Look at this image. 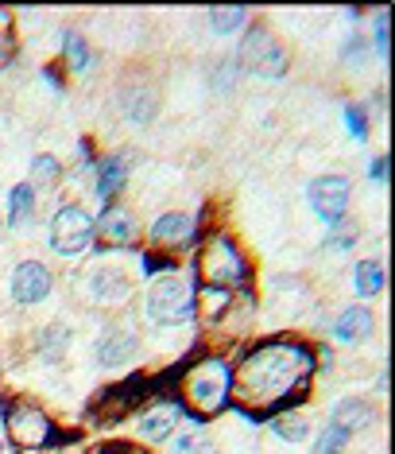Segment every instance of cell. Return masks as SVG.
Wrapping results in <instances>:
<instances>
[{
    "mask_svg": "<svg viewBox=\"0 0 395 454\" xmlns=\"http://www.w3.org/2000/svg\"><path fill=\"white\" fill-rule=\"evenodd\" d=\"M310 373H314V354L303 342H264L233 373L236 404L256 416L275 404H290L298 392H306Z\"/></svg>",
    "mask_w": 395,
    "mask_h": 454,
    "instance_id": "obj_1",
    "label": "cell"
},
{
    "mask_svg": "<svg viewBox=\"0 0 395 454\" xmlns=\"http://www.w3.org/2000/svg\"><path fill=\"white\" fill-rule=\"evenodd\" d=\"M228 392H233V369L221 357L194 361L182 377V396L194 416H217L228 404Z\"/></svg>",
    "mask_w": 395,
    "mask_h": 454,
    "instance_id": "obj_2",
    "label": "cell"
},
{
    "mask_svg": "<svg viewBox=\"0 0 395 454\" xmlns=\"http://www.w3.org/2000/svg\"><path fill=\"white\" fill-rule=\"evenodd\" d=\"M143 318L155 326H182L194 318V284L179 272L159 276L143 295Z\"/></svg>",
    "mask_w": 395,
    "mask_h": 454,
    "instance_id": "obj_3",
    "label": "cell"
},
{
    "mask_svg": "<svg viewBox=\"0 0 395 454\" xmlns=\"http://www.w3.org/2000/svg\"><path fill=\"white\" fill-rule=\"evenodd\" d=\"M198 276H202V287H225V292H233V287H241L248 280V261L228 237L217 233L198 253Z\"/></svg>",
    "mask_w": 395,
    "mask_h": 454,
    "instance_id": "obj_4",
    "label": "cell"
},
{
    "mask_svg": "<svg viewBox=\"0 0 395 454\" xmlns=\"http://www.w3.org/2000/svg\"><path fill=\"white\" fill-rule=\"evenodd\" d=\"M4 431L19 450H43L55 439V423L47 419V411L31 400H8L4 404Z\"/></svg>",
    "mask_w": 395,
    "mask_h": 454,
    "instance_id": "obj_5",
    "label": "cell"
},
{
    "mask_svg": "<svg viewBox=\"0 0 395 454\" xmlns=\"http://www.w3.org/2000/svg\"><path fill=\"white\" fill-rule=\"evenodd\" d=\"M236 67L252 70L259 78H279L287 70V51L264 24H252L241 39V51H236Z\"/></svg>",
    "mask_w": 395,
    "mask_h": 454,
    "instance_id": "obj_6",
    "label": "cell"
},
{
    "mask_svg": "<svg viewBox=\"0 0 395 454\" xmlns=\"http://www.w3.org/2000/svg\"><path fill=\"white\" fill-rule=\"evenodd\" d=\"M93 241V214L86 206H62L50 222V249L62 256H74L86 253Z\"/></svg>",
    "mask_w": 395,
    "mask_h": 454,
    "instance_id": "obj_7",
    "label": "cell"
},
{
    "mask_svg": "<svg viewBox=\"0 0 395 454\" xmlns=\"http://www.w3.org/2000/svg\"><path fill=\"white\" fill-rule=\"evenodd\" d=\"M349 199H352V187H349L345 175H321V179H314V183L306 187L310 210H314L321 222H329V225L345 222Z\"/></svg>",
    "mask_w": 395,
    "mask_h": 454,
    "instance_id": "obj_8",
    "label": "cell"
},
{
    "mask_svg": "<svg viewBox=\"0 0 395 454\" xmlns=\"http://www.w3.org/2000/svg\"><path fill=\"white\" fill-rule=\"evenodd\" d=\"M50 287H55V276H50L47 264H39V261L16 264V272H12V299L19 307L43 303V299L50 295Z\"/></svg>",
    "mask_w": 395,
    "mask_h": 454,
    "instance_id": "obj_9",
    "label": "cell"
},
{
    "mask_svg": "<svg viewBox=\"0 0 395 454\" xmlns=\"http://www.w3.org/2000/svg\"><path fill=\"white\" fill-rule=\"evenodd\" d=\"M86 292L93 303H105V307H117L124 303V299L132 295V280H128V272L117 264H97L89 272V284H86Z\"/></svg>",
    "mask_w": 395,
    "mask_h": 454,
    "instance_id": "obj_10",
    "label": "cell"
},
{
    "mask_svg": "<svg viewBox=\"0 0 395 454\" xmlns=\"http://www.w3.org/2000/svg\"><path fill=\"white\" fill-rule=\"evenodd\" d=\"M148 233H151L155 245H163V249H182V245L194 237V214H182V210L159 214Z\"/></svg>",
    "mask_w": 395,
    "mask_h": 454,
    "instance_id": "obj_11",
    "label": "cell"
},
{
    "mask_svg": "<svg viewBox=\"0 0 395 454\" xmlns=\"http://www.w3.org/2000/svg\"><path fill=\"white\" fill-rule=\"evenodd\" d=\"M93 237H101V245H128L136 237V222L124 206H109L101 222H93Z\"/></svg>",
    "mask_w": 395,
    "mask_h": 454,
    "instance_id": "obj_12",
    "label": "cell"
},
{
    "mask_svg": "<svg viewBox=\"0 0 395 454\" xmlns=\"http://www.w3.org/2000/svg\"><path fill=\"white\" fill-rule=\"evenodd\" d=\"M368 330H372V311L368 307H345L337 318H334V342L341 346H352V342H360V338H368Z\"/></svg>",
    "mask_w": 395,
    "mask_h": 454,
    "instance_id": "obj_13",
    "label": "cell"
},
{
    "mask_svg": "<svg viewBox=\"0 0 395 454\" xmlns=\"http://www.w3.org/2000/svg\"><path fill=\"white\" fill-rule=\"evenodd\" d=\"M179 404H159V408H151V411H143L140 416V435L148 439V442H163V439H171V431L179 427Z\"/></svg>",
    "mask_w": 395,
    "mask_h": 454,
    "instance_id": "obj_14",
    "label": "cell"
},
{
    "mask_svg": "<svg viewBox=\"0 0 395 454\" xmlns=\"http://www.w3.org/2000/svg\"><path fill=\"white\" fill-rule=\"evenodd\" d=\"M132 354H136V338L128 334V330H109L105 338L97 342V361L105 369H117V365H124Z\"/></svg>",
    "mask_w": 395,
    "mask_h": 454,
    "instance_id": "obj_15",
    "label": "cell"
},
{
    "mask_svg": "<svg viewBox=\"0 0 395 454\" xmlns=\"http://www.w3.org/2000/svg\"><path fill=\"white\" fill-rule=\"evenodd\" d=\"M334 427H341L345 435H352V431H365L372 423V408L365 404V400H341V404L334 408Z\"/></svg>",
    "mask_w": 395,
    "mask_h": 454,
    "instance_id": "obj_16",
    "label": "cell"
},
{
    "mask_svg": "<svg viewBox=\"0 0 395 454\" xmlns=\"http://www.w3.org/2000/svg\"><path fill=\"white\" fill-rule=\"evenodd\" d=\"M124 179H128V160L124 156H105L97 163V194L101 199H112V194L124 187Z\"/></svg>",
    "mask_w": 395,
    "mask_h": 454,
    "instance_id": "obj_17",
    "label": "cell"
},
{
    "mask_svg": "<svg viewBox=\"0 0 395 454\" xmlns=\"http://www.w3.org/2000/svg\"><path fill=\"white\" fill-rule=\"evenodd\" d=\"M155 109H159V94H155L151 86H136L124 94V113H128V121H136V125H148L155 117Z\"/></svg>",
    "mask_w": 395,
    "mask_h": 454,
    "instance_id": "obj_18",
    "label": "cell"
},
{
    "mask_svg": "<svg viewBox=\"0 0 395 454\" xmlns=\"http://www.w3.org/2000/svg\"><path fill=\"white\" fill-rule=\"evenodd\" d=\"M228 303H233V292H225V287H202V292H194V311H202L205 323L225 318Z\"/></svg>",
    "mask_w": 395,
    "mask_h": 454,
    "instance_id": "obj_19",
    "label": "cell"
},
{
    "mask_svg": "<svg viewBox=\"0 0 395 454\" xmlns=\"http://www.w3.org/2000/svg\"><path fill=\"white\" fill-rule=\"evenodd\" d=\"M352 287H357V295H380L383 292V264L380 261H360L352 268Z\"/></svg>",
    "mask_w": 395,
    "mask_h": 454,
    "instance_id": "obj_20",
    "label": "cell"
},
{
    "mask_svg": "<svg viewBox=\"0 0 395 454\" xmlns=\"http://www.w3.org/2000/svg\"><path fill=\"white\" fill-rule=\"evenodd\" d=\"M8 214H12V225H24L35 218V187H31V183L12 187V194H8Z\"/></svg>",
    "mask_w": 395,
    "mask_h": 454,
    "instance_id": "obj_21",
    "label": "cell"
},
{
    "mask_svg": "<svg viewBox=\"0 0 395 454\" xmlns=\"http://www.w3.org/2000/svg\"><path fill=\"white\" fill-rule=\"evenodd\" d=\"M66 346H70V326H62V323H50L43 334H39V357L43 361H58L66 354Z\"/></svg>",
    "mask_w": 395,
    "mask_h": 454,
    "instance_id": "obj_22",
    "label": "cell"
},
{
    "mask_svg": "<svg viewBox=\"0 0 395 454\" xmlns=\"http://www.w3.org/2000/svg\"><path fill=\"white\" fill-rule=\"evenodd\" d=\"M62 55H66L70 70H89V67H93V51H89V43H86V39H81L78 32H66V35H62Z\"/></svg>",
    "mask_w": 395,
    "mask_h": 454,
    "instance_id": "obj_23",
    "label": "cell"
},
{
    "mask_svg": "<svg viewBox=\"0 0 395 454\" xmlns=\"http://www.w3.org/2000/svg\"><path fill=\"white\" fill-rule=\"evenodd\" d=\"M272 431L283 442H306L310 439V423L303 416H275L272 419Z\"/></svg>",
    "mask_w": 395,
    "mask_h": 454,
    "instance_id": "obj_24",
    "label": "cell"
},
{
    "mask_svg": "<svg viewBox=\"0 0 395 454\" xmlns=\"http://www.w3.org/2000/svg\"><path fill=\"white\" fill-rule=\"evenodd\" d=\"M62 175L55 156H35L31 160V187H55V179Z\"/></svg>",
    "mask_w": 395,
    "mask_h": 454,
    "instance_id": "obj_25",
    "label": "cell"
},
{
    "mask_svg": "<svg viewBox=\"0 0 395 454\" xmlns=\"http://www.w3.org/2000/svg\"><path fill=\"white\" fill-rule=\"evenodd\" d=\"M244 24V8H210V27L217 35H228Z\"/></svg>",
    "mask_w": 395,
    "mask_h": 454,
    "instance_id": "obj_26",
    "label": "cell"
},
{
    "mask_svg": "<svg viewBox=\"0 0 395 454\" xmlns=\"http://www.w3.org/2000/svg\"><path fill=\"white\" fill-rule=\"evenodd\" d=\"M171 454H217V447L210 442V435H202V431H186V435H179V442L171 447Z\"/></svg>",
    "mask_w": 395,
    "mask_h": 454,
    "instance_id": "obj_27",
    "label": "cell"
},
{
    "mask_svg": "<svg viewBox=\"0 0 395 454\" xmlns=\"http://www.w3.org/2000/svg\"><path fill=\"white\" fill-rule=\"evenodd\" d=\"M352 245H357V225L337 222L334 230L326 233V249H329V253H345V249H352Z\"/></svg>",
    "mask_w": 395,
    "mask_h": 454,
    "instance_id": "obj_28",
    "label": "cell"
},
{
    "mask_svg": "<svg viewBox=\"0 0 395 454\" xmlns=\"http://www.w3.org/2000/svg\"><path fill=\"white\" fill-rule=\"evenodd\" d=\"M345 442H349V435H345V431L329 423V427L321 431V439L314 442V454H341V450H345Z\"/></svg>",
    "mask_w": 395,
    "mask_h": 454,
    "instance_id": "obj_29",
    "label": "cell"
},
{
    "mask_svg": "<svg viewBox=\"0 0 395 454\" xmlns=\"http://www.w3.org/2000/svg\"><path fill=\"white\" fill-rule=\"evenodd\" d=\"M236 74H241V67H236V59H225V63L213 70V86L225 94V90L233 86V78H236Z\"/></svg>",
    "mask_w": 395,
    "mask_h": 454,
    "instance_id": "obj_30",
    "label": "cell"
},
{
    "mask_svg": "<svg viewBox=\"0 0 395 454\" xmlns=\"http://www.w3.org/2000/svg\"><path fill=\"white\" fill-rule=\"evenodd\" d=\"M345 121H349V132L352 137H368V113L360 106H349L345 109Z\"/></svg>",
    "mask_w": 395,
    "mask_h": 454,
    "instance_id": "obj_31",
    "label": "cell"
},
{
    "mask_svg": "<svg viewBox=\"0 0 395 454\" xmlns=\"http://www.w3.org/2000/svg\"><path fill=\"white\" fill-rule=\"evenodd\" d=\"M368 55V43H365V35H352L349 43H345V59L349 63H360V59Z\"/></svg>",
    "mask_w": 395,
    "mask_h": 454,
    "instance_id": "obj_32",
    "label": "cell"
},
{
    "mask_svg": "<svg viewBox=\"0 0 395 454\" xmlns=\"http://www.w3.org/2000/svg\"><path fill=\"white\" fill-rule=\"evenodd\" d=\"M376 47H380V55H388V16L380 12V24H376Z\"/></svg>",
    "mask_w": 395,
    "mask_h": 454,
    "instance_id": "obj_33",
    "label": "cell"
},
{
    "mask_svg": "<svg viewBox=\"0 0 395 454\" xmlns=\"http://www.w3.org/2000/svg\"><path fill=\"white\" fill-rule=\"evenodd\" d=\"M368 175H372L376 183H383V175H388V160L376 156V160H372V168H368Z\"/></svg>",
    "mask_w": 395,
    "mask_h": 454,
    "instance_id": "obj_34",
    "label": "cell"
},
{
    "mask_svg": "<svg viewBox=\"0 0 395 454\" xmlns=\"http://www.w3.org/2000/svg\"><path fill=\"white\" fill-rule=\"evenodd\" d=\"M8 55H12V39H8V32L0 27V63H4Z\"/></svg>",
    "mask_w": 395,
    "mask_h": 454,
    "instance_id": "obj_35",
    "label": "cell"
},
{
    "mask_svg": "<svg viewBox=\"0 0 395 454\" xmlns=\"http://www.w3.org/2000/svg\"><path fill=\"white\" fill-rule=\"evenodd\" d=\"M97 454H120V450H97Z\"/></svg>",
    "mask_w": 395,
    "mask_h": 454,
    "instance_id": "obj_36",
    "label": "cell"
}]
</instances>
